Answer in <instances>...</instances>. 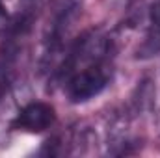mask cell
<instances>
[{
    "label": "cell",
    "instance_id": "6da1fadb",
    "mask_svg": "<svg viewBox=\"0 0 160 158\" xmlns=\"http://www.w3.org/2000/svg\"><path fill=\"white\" fill-rule=\"evenodd\" d=\"M104 86H106V77L102 75V71L91 67L71 78L69 86H67V93L73 102H84V101L99 95L104 89Z\"/></svg>",
    "mask_w": 160,
    "mask_h": 158
},
{
    "label": "cell",
    "instance_id": "7a4b0ae2",
    "mask_svg": "<svg viewBox=\"0 0 160 158\" xmlns=\"http://www.w3.org/2000/svg\"><path fill=\"white\" fill-rule=\"evenodd\" d=\"M56 119L54 108L50 104L45 102H30L28 106H24L15 121L11 123L15 128H22L28 132H43L47 130Z\"/></svg>",
    "mask_w": 160,
    "mask_h": 158
},
{
    "label": "cell",
    "instance_id": "3957f363",
    "mask_svg": "<svg viewBox=\"0 0 160 158\" xmlns=\"http://www.w3.org/2000/svg\"><path fill=\"white\" fill-rule=\"evenodd\" d=\"M149 17H151V22H153L155 26H160V0H157V2L151 6Z\"/></svg>",
    "mask_w": 160,
    "mask_h": 158
},
{
    "label": "cell",
    "instance_id": "277c9868",
    "mask_svg": "<svg viewBox=\"0 0 160 158\" xmlns=\"http://www.w3.org/2000/svg\"><path fill=\"white\" fill-rule=\"evenodd\" d=\"M6 21H8V13H6V7H4V6L0 4V30L4 28Z\"/></svg>",
    "mask_w": 160,
    "mask_h": 158
}]
</instances>
